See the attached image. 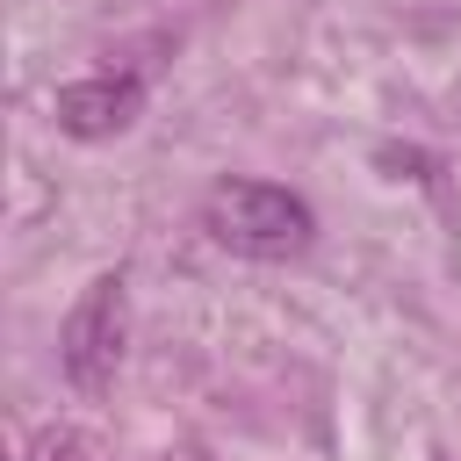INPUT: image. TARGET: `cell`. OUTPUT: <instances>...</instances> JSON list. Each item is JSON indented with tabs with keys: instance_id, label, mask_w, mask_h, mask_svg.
<instances>
[{
	"instance_id": "1",
	"label": "cell",
	"mask_w": 461,
	"mask_h": 461,
	"mask_svg": "<svg viewBox=\"0 0 461 461\" xmlns=\"http://www.w3.org/2000/svg\"><path fill=\"white\" fill-rule=\"evenodd\" d=\"M202 223L238 259H295L317 238L310 202L288 194V187H274V180H216L209 202H202Z\"/></svg>"
},
{
	"instance_id": "2",
	"label": "cell",
	"mask_w": 461,
	"mask_h": 461,
	"mask_svg": "<svg viewBox=\"0 0 461 461\" xmlns=\"http://www.w3.org/2000/svg\"><path fill=\"white\" fill-rule=\"evenodd\" d=\"M122 339H130V295H122V274H94L86 295L65 310L58 324V360H65V382L79 396H101L122 367Z\"/></svg>"
},
{
	"instance_id": "3",
	"label": "cell",
	"mask_w": 461,
	"mask_h": 461,
	"mask_svg": "<svg viewBox=\"0 0 461 461\" xmlns=\"http://www.w3.org/2000/svg\"><path fill=\"white\" fill-rule=\"evenodd\" d=\"M50 115H58V130H65V137H86V144L122 137V130L144 115V79H137V72L65 79V86H58V101H50Z\"/></svg>"
},
{
	"instance_id": "4",
	"label": "cell",
	"mask_w": 461,
	"mask_h": 461,
	"mask_svg": "<svg viewBox=\"0 0 461 461\" xmlns=\"http://www.w3.org/2000/svg\"><path fill=\"white\" fill-rule=\"evenodd\" d=\"M29 461H94V447H86L79 432H65V425H43V432L29 439Z\"/></svg>"
}]
</instances>
